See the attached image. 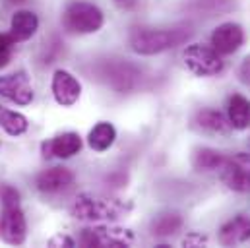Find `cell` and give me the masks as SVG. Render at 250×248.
I'll return each mask as SVG.
<instances>
[{
  "label": "cell",
  "mask_w": 250,
  "mask_h": 248,
  "mask_svg": "<svg viewBox=\"0 0 250 248\" xmlns=\"http://www.w3.org/2000/svg\"><path fill=\"white\" fill-rule=\"evenodd\" d=\"M132 243H134V235L128 229H121V227H89L80 233L82 247L123 248L130 247Z\"/></svg>",
  "instance_id": "obj_5"
},
{
  "label": "cell",
  "mask_w": 250,
  "mask_h": 248,
  "mask_svg": "<svg viewBox=\"0 0 250 248\" xmlns=\"http://www.w3.org/2000/svg\"><path fill=\"white\" fill-rule=\"evenodd\" d=\"M250 239V217L247 215H237L233 219H229L221 231H219V241L225 247H235V245H243Z\"/></svg>",
  "instance_id": "obj_13"
},
{
  "label": "cell",
  "mask_w": 250,
  "mask_h": 248,
  "mask_svg": "<svg viewBox=\"0 0 250 248\" xmlns=\"http://www.w3.org/2000/svg\"><path fill=\"white\" fill-rule=\"evenodd\" d=\"M103 12L89 2H72L62 14L64 29L70 33H95L103 27Z\"/></svg>",
  "instance_id": "obj_3"
},
{
  "label": "cell",
  "mask_w": 250,
  "mask_h": 248,
  "mask_svg": "<svg viewBox=\"0 0 250 248\" xmlns=\"http://www.w3.org/2000/svg\"><path fill=\"white\" fill-rule=\"evenodd\" d=\"M239 80H241L243 83L250 85V55L241 62V66H239Z\"/></svg>",
  "instance_id": "obj_25"
},
{
  "label": "cell",
  "mask_w": 250,
  "mask_h": 248,
  "mask_svg": "<svg viewBox=\"0 0 250 248\" xmlns=\"http://www.w3.org/2000/svg\"><path fill=\"white\" fill-rule=\"evenodd\" d=\"M0 128H4V132H8L10 136H21L27 130V119L0 105Z\"/></svg>",
  "instance_id": "obj_21"
},
{
  "label": "cell",
  "mask_w": 250,
  "mask_h": 248,
  "mask_svg": "<svg viewBox=\"0 0 250 248\" xmlns=\"http://www.w3.org/2000/svg\"><path fill=\"white\" fill-rule=\"evenodd\" d=\"M221 181L233 192H250V153L225 157L221 165Z\"/></svg>",
  "instance_id": "obj_6"
},
{
  "label": "cell",
  "mask_w": 250,
  "mask_h": 248,
  "mask_svg": "<svg viewBox=\"0 0 250 248\" xmlns=\"http://www.w3.org/2000/svg\"><path fill=\"white\" fill-rule=\"evenodd\" d=\"M51 87H53V95H55L57 103L62 107H72L74 103H78V99L82 95V83L78 82L76 76H72L66 70L55 72Z\"/></svg>",
  "instance_id": "obj_10"
},
{
  "label": "cell",
  "mask_w": 250,
  "mask_h": 248,
  "mask_svg": "<svg viewBox=\"0 0 250 248\" xmlns=\"http://www.w3.org/2000/svg\"><path fill=\"white\" fill-rule=\"evenodd\" d=\"M16 41L12 35H4L0 33V66H6L10 57H12V49H14Z\"/></svg>",
  "instance_id": "obj_23"
},
{
  "label": "cell",
  "mask_w": 250,
  "mask_h": 248,
  "mask_svg": "<svg viewBox=\"0 0 250 248\" xmlns=\"http://www.w3.org/2000/svg\"><path fill=\"white\" fill-rule=\"evenodd\" d=\"M74 245L76 243L70 237H66V235H57V237H53L49 241V247H74Z\"/></svg>",
  "instance_id": "obj_27"
},
{
  "label": "cell",
  "mask_w": 250,
  "mask_h": 248,
  "mask_svg": "<svg viewBox=\"0 0 250 248\" xmlns=\"http://www.w3.org/2000/svg\"><path fill=\"white\" fill-rule=\"evenodd\" d=\"M138 76H140V72L136 68H132L130 64H119L113 70H109V82L119 91H125V89L134 87Z\"/></svg>",
  "instance_id": "obj_19"
},
{
  "label": "cell",
  "mask_w": 250,
  "mask_h": 248,
  "mask_svg": "<svg viewBox=\"0 0 250 248\" xmlns=\"http://www.w3.org/2000/svg\"><path fill=\"white\" fill-rule=\"evenodd\" d=\"M194 10L198 14H206V16H219L227 10H231L233 0H194L192 2Z\"/></svg>",
  "instance_id": "obj_22"
},
{
  "label": "cell",
  "mask_w": 250,
  "mask_h": 248,
  "mask_svg": "<svg viewBox=\"0 0 250 248\" xmlns=\"http://www.w3.org/2000/svg\"><path fill=\"white\" fill-rule=\"evenodd\" d=\"M229 124L237 130H245L250 126V101L243 95H233L229 99Z\"/></svg>",
  "instance_id": "obj_16"
},
{
  "label": "cell",
  "mask_w": 250,
  "mask_h": 248,
  "mask_svg": "<svg viewBox=\"0 0 250 248\" xmlns=\"http://www.w3.org/2000/svg\"><path fill=\"white\" fill-rule=\"evenodd\" d=\"M25 235H27V223H25V215H23L20 204L2 206L0 241H4L6 245H23Z\"/></svg>",
  "instance_id": "obj_7"
},
{
  "label": "cell",
  "mask_w": 250,
  "mask_h": 248,
  "mask_svg": "<svg viewBox=\"0 0 250 248\" xmlns=\"http://www.w3.org/2000/svg\"><path fill=\"white\" fill-rule=\"evenodd\" d=\"M183 227V217L179 213H161L151 221V233L155 237H171Z\"/></svg>",
  "instance_id": "obj_20"
},
{
  "label": "cell",
  "mask_w": 250,
  "mask_h": 248,
  "mask_svg": "<svg viewBox=\"0 0 250 248\" xmlns=\"http://www.w3.org/2000/svg\"><path fill=\"white\" fill-rule=\"evenodd\" d=\"M208 241H206V237H202V235H198V233H192V235H188L187 239L183 241V245L185 247H202V245H206Z\"/></svg>",
  "instance_id": "obj_26"
},
{
  "label": "cell",
  "mask_w": 250,
  "mask_h": 248,
  "mask_svg": "<svg viewBox=\"0 0 250 248\" xmlns=\"http://www.w3.org/2000/svg\"><path fill=\"white\" fill-rule=\"evenodd\" d=\"M243 43H245V29L233 21L221 23L211 33V47L219 55H231V53L239 51Z\"/></svg>",
  "instance_id": "obj_9"
},
{
  "label": "cell",
  "mask_w": 250,
  "mask_h": 248,
  "mask_svg": "<svg viewBox=\"0 0 250 248\" xmlns=\"http://www.w3.org/2000/svg\"><path fill=\"white\" fill-rule=\"evenodd\" d=\"M225 161V155L217 149H211V147H200L196 149L194 157H192V165L198 169V171H215V169H221Z\"/></svg>",
  "instance_id": "obj_18"
},
{
  "label": "cell",
  "mask_w": 250,
  "mask_h": 248,
  "mask_svg": "<svg viewBox=\"0 0 250 248\" xmlns=\"http://www.w3.org/2000/svg\"><path fill=\"white\" fill-rule=\"evenodd\" d=\"M82 149V138L76 132H64L55 136L53 140L43 144V155L45 157H59V159H68Z\"/></svg>",
  "instance_id": "obj_11"
},
{
  "label": "cell",
  "mask_w": 250,
  "mask_h": 248,
  "mask_svg": "<svg viewBox=\"0 0 250 248\" xmlns=\"http://www.w3.org/2000/svg\"><path fill=\"white\" fill-rule=\"evenodd\" d=\"M0 95L16 105H29L33 101V87L25 72L0 76Z\"/></svg>",
  "instance_id": "obj_8"
},
{
  "label": "cell",
  "mask_w": 250,
  "mask_h": 248,
  "mask_svg": "<svg viewBox=\"0 0 250 248\" xmlns=\"http://www.w3.org/2000/svg\"><path fill=\"white\" fill-rule=\"evenodd\" d=\"M117 140V130L111 123L95 124L87 136V144L93 151H105L109 149Z\"/></svg>",
  "instance_id": "obj_17"
},
{
  "label": "cell",
  "mask_w": 250,
  "mask_h": 248,
  "mask_svg": "<svg viewBox=\"0 0 250 248\" xmlns=\"http://www.w3.org/2000/svg\"><path fill=\"white\" fill-rule=\"evenodd\" d=\"M194 124L204 130V132H211V134H227L229 130V119H225L219 111H213V109H206V111H200L196 117H194Z\"/></svg>",
  "instance_id": "obj_15"
},
{
  "label": "cell",
  "mask_w": 250,
  "mask_h": 248,
  "mask_svg": "<svg viewBox=\"0 0 250 248\" xmlns=\"http://www.w3.org/2000/svg\"><path fill=\"white\" fill-rule=\"evenodd\" d=\"M130 209H132V204L123 202L119 198L83 192L74 200L70 213L80 221H103V219L123 217Z\"/></svg>",
  "instance_id": "obj_2"
},
{
  "label": "cell",
  "mask_w": 250,
  "mask_h": 248,
  "mask_svg": "<svg viewBox=\"0 0 250 248\" xmlns=\"http://www.w3.org/2000/svg\"><path fill=\"white\" fill-rule=\"evenodd\" d=\"M0 202L2 206H14L20 204V192L10 185H0Z\"/></svg>",
  "instance_id": "obj_24"
},
{
  "label": "cell",
  "mask_w": 250,
  "mask_h": 248,
  "mask_svg": "<svg viewBox=\"0 0 250 248\" xmlns=\"http://www.w3.org/2000/svg\"><path fill=\"white\" fill-rule=\"evenodd\" d=\"M35 185L43 194H59L74 185V173L66 167H51L37 177Z\"/></svg>",
  "instance_id": "obj_12"
},
{
  "label": "cell",
  "mask_w": 250,
  "mask_h": 248,
  "mask_svg": "<svg viewBox=\"0 0 250 248\" xmlns=\"http://www.w3.org/2000/svg\"><path fill=\"white\" fill-rule=\"evenodd\" d=\"M10 2H21V0H10Z\"/></svg>",
  "instance_id": "obj_28"
},
{
  "label": "cell",
  "mask_w": 250,
  "mask_h": 248,
  "mask_svg": "<svg viewBox=\"0 0 250 248\" xmlns=\"http://www.w3.org/2000/svg\"><path fill=\"white\" fill-rule=\"evenodd\" d=\"M183 59L188 70L196 76H217L225 68L221 55L208 45H190L183 53Z\"/></svg>",
  "instance_id": "obj_4"
},
{
  "label": "cell",
  "mask_w": 250,
  "mask_h": 248,
  "mask_svg": "<svg viewBox=\"0 0 250 248\" xmlns=\"http://www.w3.org/2000/svg\"><path fill=\"white\" fill-rule=\"evenodd\" d=\"M192 37L190 27H171V29H147L136 27L130 33V47L138 55H159L187 43Z\"/></svg>",
  "instance_id": "obj_1"
},
{
  "label": "cell",
  "mask_w": 250,
  "mask_h": 248,
  "mask_svg": "<svg viewBox=\"0 0 250 248\" xmlns=\"http://www.w3.org/2000/svg\"><path fill=\"white\" fill-rule=\"evenodd\" d=\"M39 27V18L29 12V10H20L12 16V21H10V35L14 37L16 43L20 41H27L35 35Z\"/></svg>",
  "instance_id": "obj_14"
}]
</instances>
